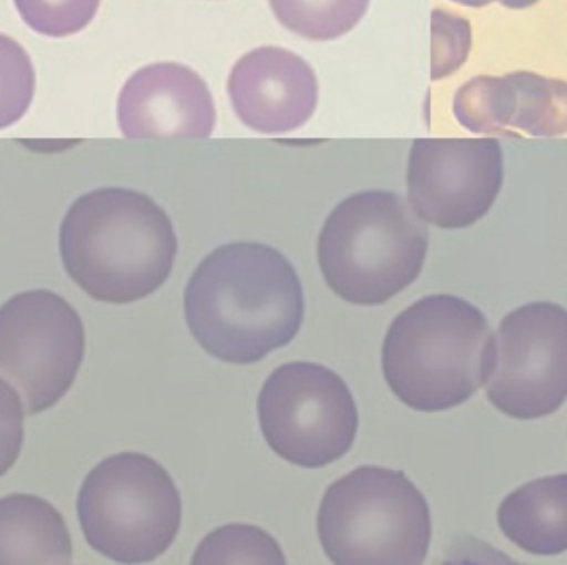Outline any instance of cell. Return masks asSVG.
Listing matches in <instances>:
<instances>
[{
	"label": "cell",
	"instance_id": "1",
	"mask_svg": "<svg viewBox=\"0 0 567 565\" xmlns=\"http://www.w3.org/2000/svg\"><path fill=\"white\" fill-rule=\"evenodd\" d=\"M184 309L192 336L208 355L230 364H255L297 338L303 286L278 249L227 243L195 268Z\"/></svg>",
	"mask_w": 567,
	"mask_h": 565
},
{
	"label": "cell",
	"instance_id": "2",
	"mask_svg": "<svg viewBox=\"0 0 567 565\" xmlns=\"http://www.w3.org/2000/svg\"><path fill=\"white\" fill-rule=\"evenodd\" d=\"M59 248L65 271L91 298L128 305L167 282L178 238L171 216L151 196L105 186L72 203Z\"/></svg>",
	"mask_w": 567,
	"mask_h": 565
},
{
	"label": "cell",
	"instance_id": "3",
	"mask_svg": "<svg viewBox=\"0 0 567 565\" xmlns=\"http://www.w3.org/2000/svg\"><path fill=\"white\" fill-rule=\"evenodd\" d=\"M491 338L477 306L460 296H424L388 328L381 349L384 381L414 411L457 408L486 382Z\"/></svg>",
	"mask_w": 567,
	"mask_h": 565
},
{
	"label": "cell",
	"instance_id": "4",
	"mask_svg": "<svg viewBox=\"0 0 567 565\" xmlns=\"http://www.w3.org/2000/svg\"><path fill=\"white\" fill-rule=\"evenodd\" d=\"M430 233L398 193L367 189L341 199L318 236L328 288L357 306H378L413 285Z\"/></svg>",
	"mask_w": 567,
	"mask_h": 565
},
{
	"label": "cell",
	"instance_id": "5",
	"mask_svg": "<svg viewBox=\"0 0 567 565\" xmlns=\"http://www.w3.org/2000/svg\"><path fill=\"white\" fill-rule=\"evenodd\" d=\"M317 531L333 565H423L433 524L404 472L360 465L324 491Z\"/></svg>",
	"mask_w": 567,
	"mask_h": 565
},
{
	"label": "cell",
	"instance_id": "6",
	"mask_svg": "<svg viewBox=\"0 0 567 565\" xmlns=\"http://www.w3.org/2000/svg\"><path fill=\"white\" fill-rule=\"evenodd\" d=\"M78 514L95 552L122 565L151 564L181 532L182 495L161 462L141 452H121L85 475Z\"/></svg>",
	"mask_w": 567,
	"mask_h": 565
},
{
	"label": "cell",
	"instance_id": "7",
	"mask_svg": "<svg viewBox=\"0 0 567 565\" xmlns=\"http://www.w3.org/2000/svg\"><path fill=\"white\" fill-rule=\"evenodd\" d=\"M261 434L290 464L320 469L353 448L358 408L344 379L317 362L278 366L258 396Z\"/></svg>",
	"mask_w": 567,
	"mask_h": 565
},
{
	"label": "cell",
	"instance_id": "8",
	"mask_svg": "<svg viewBox=\"0 0 567 565\" xmlns=\"http://www.w3.org/2000/svg\"><path fill=\"white\" fill-rule=\"evenodd\" d=\"M84 356V322L59 292L29 289L0 306V376L21 392L29 414L65 398Z\"/></svg>",
	"mask_w": 567,
	"mask_h": 565
},
{
	"label": "cell",
	"instance_id": "9",
	"mask_svg": "<svg viewBox=\"0 0 567 565\" xmlns=\"http://www.w3.org/2000/svg\"><path fill=\"white\" fill-rule=\"evenodd\" d=\"M486 396L509 418L554 414L567 399V309L534 301L501 319L491 338Z\"/></svg>",
	"mask_w": 567,
	"mask_h": 565
},
{
	"label": "cell",
	"instance_id": "10",
	"mask_svg": "<svg viewBox=\"0 0 567 565\" xmlns=\"http://www.w3.org/2000/svg\"><path fill=\"white\" fill-rule=\"evenodd\" d=\"M496 138H416L408 158V203L441 229H464L487 215L503 188Z\"/></svg>",
	"mask_w": 567,
	"mask_h": 565
},
{
	"label": "cell",
	"instance_id": "11",
	"mask_svg": "<svg viewBox=\"0 0 567 565\" xmlns=\"http://www.w3.org/2000/svg\"><path fill=\"white\" fill-rule=\"evenodd\" d=\"M117 119L127 138H208L217 110L195 70L157 62L137 70L122 86Z\"/></svg>",
	"mask_w": 567,
	"mask_h": 565
},
{
	"label": "cell",
	"instance_id": "12",
	"mask_svg": "<svg viewBox=\"0 0 567 565\" xmlns=\"http://www.w3.org/2000/svg\"><path fill=\"white\" fill-rule=\"evenodd\" d=\"M241 123L260 133L300 129L318 105V79L303 56L281 47H258L237 60L227 82Z\"/></svg>",
	"mask_w": 567,
	"mask_h": 565
},
{
	"label": "cell",
	"instance_id": "13",
	"mask_svg": "<svg viewBox=\"0 0 567 565\" xmlns=\"http://www.w3.org/2000/svg\"><path fill=\"white\" fill-rule=\"evenodd\" d=\"M74 547L64 515L45 499H0V565H71Z\"/></svg>",
	"mask_w": 567,
	"mask_h": 565
},
{
	"label": "cell",
	"instance_id": "14",
	"mask_svg": "<svg viewBox=\"0 0 567 565\" xmlns=\"http://www.w3.org/2000/svg\"><path fill=\"white\" fill-rule=\"evenodd\" d=\"M501 531L533 555L567 551V474L520 485L497 508Z\"/></svg>",
	"mask_w": 567,
	"mask_h": 565
},
{
	"label": "cell",
	"instance_id": "15",
	"mask_svg": "<svg viewBox=\"0 0 567 565\" xmlns=\"http://www.w3.org/2000/svg\"><path fill=\"white\" fill-rule=\"evenodd\" d=\"M506 76L514 89L513 129L533 136L567 133V82L527 70Z\"/></svg>",
	"mask_w": 567,
	"mask_h": 565
},
{
	"label": "cell",
	"instance_id": "16",
	"mask_svg": "<svg viewBox=\"0 0 567 565\" xmlns=\"http://www.w3.org/2000/svg\"><path fill=\"white\" fill-rule=\"evenodd\" d=\"M285 29L315 42L340 39L354 29L370 0H268Z\"/></svg>",
	"mask_w": 567,
	"mask_h": 565
},
{
	"label": "cell",
	"instance_id": "17",
	"mask_svg": "<svg viewBox=\"0 0 567 565\" xmlns=\"http://www.w3.org/2000/svg\"><path fill=\"white\" fill-rule=\"evenodd\" d=\"M190 565H288L277 538L258 525L225 524L202 538Z\"/></svg>",
	"mask_w": 567,
	"mask_h": 565
},
{
	"label": "cell",
	"instance_id": "18",
	"mask_svg": "<svg viewBox=\"0 0 567 565\" xmlns=\"http://www.w3.org/2000/svg\"><path fill=\"white\" fill-rule=\"evenodd\" d=\"M453 112L457 122L473 133H506L514 116V89L507 76L480 75L454 93Z\"/></svg>",
	"mask_w": 567,
	"mask_h": 565
},
{
	"label": "cell",
	"instance_id": "19",
	"mask_svg": "<svg viewBox=\"0 0 567 565\" xmlns=\"http://www.w3.org/2000/svg\"><path fill=\"white\" fill-rule=\"evenodd\" d=\"M35 95V69L24 47L0 33V130L18 123Z\"/></svg>",
	"mask_w": 567,
	"mask_h": 565
},
{
	"label": "cell",
	"instance_id": "20",
	"mask_svg": "<svg viewBox=\"0 0 567 565\" xmlns=\"http://www.w3.org/2000/svg\"><path fill=\"white\" fill-rule=\"evenodd\" d=\"M14 3L32 30L55 39L84 30L101 7V0H14Z\"/></svg>",
	"mask_w": 567,
	"mask_h": 565
},
{
	"label": "cell",
	"instance_id": "21",
	"mask_svg": "<svg viewBox=\"0 0 567 565\" xmlns=\"http://www.w3.org/2000/svg\"><path fill=\"white\" fill-rule=\"evenodd\" d=\"M473 47L470 20L444 9L431 12V80L453 75L466 63Z\"/></svg>",
	"mask_w": 567,
	"mask_h": 565
},
{
	"label": "cell",
	"instance_id": "22",
	"mask_svg": "<svg viewBox=\"0 0 567 565\" xmlns=\"http://www.w3.org/2000/svg\"><path fill=\"white\" fill-rule=\"evenodd\" d=\"M25 405L14 386L0 378V477L8 474L22 452Z\"/></svg>",
	"mask_w": 567,
	"mask_h": 565
},
{
	"label": "cell",
	"instance_id": "23",
	"mask_svg": "<svg viewBox=\"0 0 567 565\" xmlns=\"http://www.w3.org/2000/svg\"><path fill=\"white\" fill-rule=\"evenodd\" d=\"M440 565H524L473 535L456 538Z\"/></svg>",
	"mask_w": 567,
	"mask_h": 565
},
{
	"label": "cell",
	"instance_id": "24",
	"mask_svg": "<svg viewBox=\"0 0 567 565\" xmlns=\"http://www.w3.org/2000/svg\"><path fill=\"white\" fill-rule=\"evenodd\" d=\"M451 2L460 3V6L474 7V9H481V7L489 6L493 2H499L501 6L507 7V9L523 10L527 7H533L534 3L539 0H451Z\"/></svg>",
	"mask_w": 567,
	"mask_h": 565
}]
</instances>
